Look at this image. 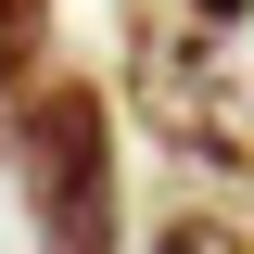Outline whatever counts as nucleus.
I'll return each instance as SVG.
<instances>
[{"label":"nucleus","instance_id":"nucleus-1","mask_svg":"<svg viewBox=\"0 0 254 254\" xmlns=\"http://www.w3.org/2000/svg\"><path fill=\"white\" fill-rule=\"evenodd\" d=\"M13 178H26V242L38 254H115L127 229V178H115V102H102V76H76V64H51L26 89V115H13Z\"/></svg>","mask_w":254,"mask_h":254},{"label":"nucleus","instance_id":"nucleus-2","mask_svg":"<svg viewBox=\"0 0 254 254\" xmlns=\"http://www.w3.org/2000/svg\"><path fill=\"white\" fill-rule=\"evenodd\" d=\"M127 102L178 165L254 178V115H242V76H229L203 13H127Z\"/></svg>","mask_w":254,"mask_h":254},{"label":"nucleus","instance_id":"nucleus-3","mask_svg":"<svg viewBox=\"0 0 254 254\" xmlns=\"http://www.w3.org/2000/svg\"><path fill=\"white\" fill-rule=\"evenodd\" d=\"M51 0H0V140H13V115H26V89L51 76Z\"/></svg>","mask_w":254,"mask_h":254},{"label":"nucleus","instance_id":"nucleus-4","mask_svg":"<svg viewBox=\"0 0 254 254\" xmlns=\"http://www.w3.org/2000/svg\"><path fill=\"white\" fill-rule=\"evenodd\" d=\"M153 254H254V229H242V216H216V203H178V216L153 229Z\"/></svg>","mask_w":254,"mask_h":254},{"label":"nucleus","instance_id":"nucleus-5","mask_svg":"<svg viewBox=\"0 0 254 254\" xmlns=\"http://www.w3.org/2000/svg\"><path fill=\"white\" fill-rule=\"evenodd\" d=\"M190 13H203V26H242V13H254V0H190Z\"/></svg>","mask_w":254,"mask_h":254}]
</instances>
